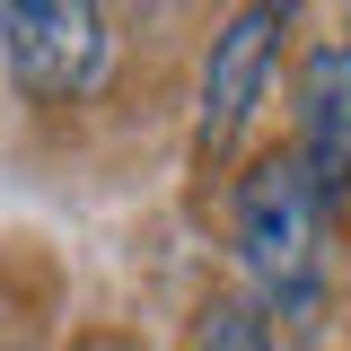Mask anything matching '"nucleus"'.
Masks as SVG:
<instances>
[{
    "instance_id": "obj_1",
    "label": "nucleus",
    "mask_w": 351,
    "mask_h": 351,
    "mask_svg": "<svg viewBox=\"0 0 351 351\" xmlns=\"http://www.w3.org/2000/svg\"><path fill=\"white\" fill-rule=\"evenodd\" d=\"M237 255L246 281L272 316H307L316 281H325V202L307 193V176L290 158H263L237 184Z\"/></svg>"
},
{
    "instance_id": "obj_2",
    "label": "nucleus",
    "mask_w": 351,
    "mask_h": 351,
    "mask_svg": "<svg viewBox=\"0 0 351 351\" xmlns=\"http://www.w3.org/2000/svg\"><path fill=\"white\" fill-rule=\"evenodd\" d=\"M106 53H114L106 9H88V0H9L0 9V62L44 106L88 97V88L106 80Z\"/></svg>"
},
{
    "instance_id": "obj_3",
    "label": "nucleus",
    "mask_w": 351,
    "mask_h": 351,
    "mask_svg": "<svg viewBox=\"0 0 351 351\" xmlns=\"http://www.w3.org/2000/svg\"><path fill=\"white\" fill-rule=\"evenodd\" d=\"M281 9H237L211 36V62H202V114H193V158L219 167L237 149L246 114L263 106V80H272V53H281Z\"/></svg>"
},
{
    "instance_id": "obj_4",
    "label": "nucleus",
    "mask_w": 351,
    "mask_h": 351,
    "mask_svg": "<svg viewBox=\"0 0 351 351\" xmlns=\"http://www.w3.org/2000/svg\"><path fill=\"white\" fill-rule=\"evenodd\" d=\"M290 167L307 176V193L334 211L351 193V44L325 36L299 62V141H290Z\"/></svg>"
},
{
    "instance_id": "obj_5",
    "label": "nucleus",
    "mask_w": 351,
    "mask_h": 351,
    "mask_svg": "<svg viewBox=\"0 0 351 351\" xmlns=\"http://www.w3.org/2000/svg\"><path fill=\"white\" fill-rule=\"evenodd\" d=\"M193 351H272V316L255 299H211L193 325Z\"/></svg>"
},
{
    "instance_id": "obj_6",
    "label": "nucleus",
    "mask_w": 351,
    "mask_h": 351,
    "mask_svg": "<svg viewBox=\"0 0 351 351\" xmlns=\"http://www.w3.org/2000/svg\"><path fill=\"white\" fill-rule=\"evenodd\" d=\"M88 351H123V343H114V334H97V343H88Z\"/></svg>"
}]
</instances>
